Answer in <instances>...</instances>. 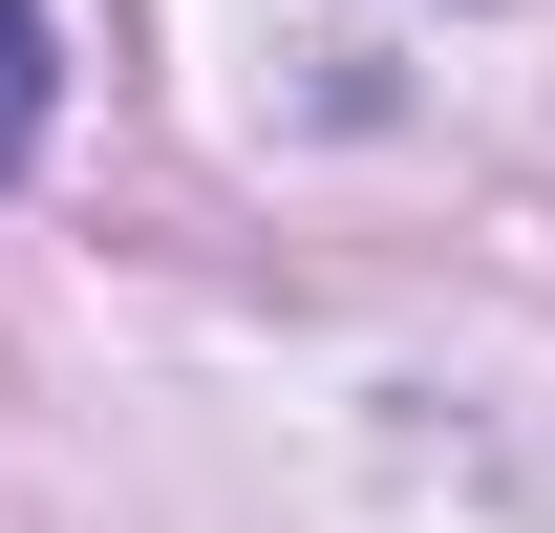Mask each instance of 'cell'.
Masks as SVG:
<instances>
[{"instance_id":"cell-1","label":"cell","mask_w":555,"mask_h":533,"mask_svg":"<svg viewBox=\"0 0 555 533\" xmlns=\"http://www.w3.org/2000/svg\"><path fill=\"white\" fill-rule=\"evenodd\" d=\"M43 107H65V65H43V0H0V171L43 150Z\"/></svg>"}]
</instances>
